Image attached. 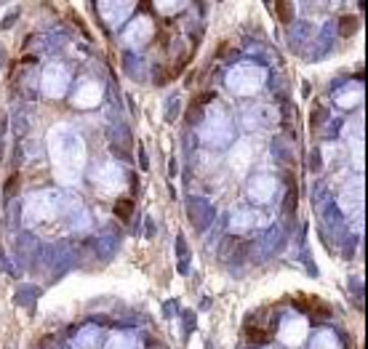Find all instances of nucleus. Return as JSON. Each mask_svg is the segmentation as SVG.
<instances>
[{
  "mask_svg": "<svg viewBox=\"0 0 368 349\" xmlns=\"http://www.w3.org/2000/svg\"><path fill=\"white\" fill-rule=\"evenodd\" d=\"M358 30V19L355 16H344L341 24H339V35H344V38H350V35Z\"/></svg>",
  "mask_w": 368,
  "mask_h": 349,
  "instance_id": "nucleus-3",
  "label": "nucleus"
},
{
  "mask_svg": "<svg viewBox=\"0 0 368 349\" xmlns=\"http://www.w3.org/2000/svg\"><path fill=\"white\" fill-rule=\"evenodd\" d=\"M110 349H134V339L131 336H123V339L117 336V339L110 344Z\"/></svg>",
  "mask_w": 368,
  "mask_h": 349,
  "instance_id": "nucleus-4",
  "label": "nucleus"
},
{
  "mask_svg": "<svg viewBox=\"0 0 368 349\" xmlns=\"http://www.w3.org/2000/svg\"><path fill=\"white\" fill-rule=\"evenodd\" d=\"M115 213L123 216V219H128V216H131V203H128V200H120V203H117V208H115Z\"/></svg>",
  "mask_w": 368,
  "mask_h": 349,
  "instance_id": "nucleus-6",
  "label": "nucleus"
},
{
  "mask_svg": "<svg viewBox=\"0 0 368 349\" xmlns=\"http://www.w3.org/2000/svg\"><path fill=\"white\" fill-rule=\"evenodd\" d=\"M275 8L280 11V19H283V21H291V16H293V6H288V3H278Z\"/></svg>",
  "mask_w": 368,
  "mask_h": 349,
  "instance_id": "nucleus-5",
  "label": "nucleus"
},
{
  "mask_svg": "<svg viewBox=\"0 0 368 349\" xmlns=\"http://www.w3.org/2000/svg\"><path fill=\"white\" fill-rule=\"evenodd\" d=\"M67 86V77H64V69L62 67H51L48 72H45V94L51 96H59Z\"/></svg>",
  "mask_w": 368,
  "mask_h": 349,
  "instance_id": "nucleus-1",
  "label": "nucleus"
},
{
  "mask_svg": "<svg viewBox=\"0 0 368 349\" xmlns=\"http://www.w3.org/2000/svg\"><path fill=\"white\" fill-rule=\"evenodd\" d=\"M72 346H75V349H93V346H96V333H93V331H83L78 339H75Z\"/></svg>",
  "mask_w": 368,
  "mask_h": 349,
  "instance_id": "nucleus-2",
  "label": "nucleus"
}]
</instances>
